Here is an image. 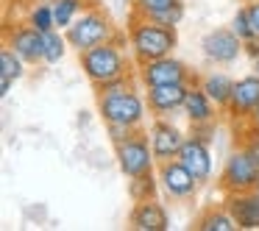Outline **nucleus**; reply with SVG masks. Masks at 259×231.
I'll list each match as a JSON object with an SVG mask.
<instances>
[{"mask_svg":"<svg viewBox=\"0 0 259 231\" xmlns=\"http://www.w3.org/2000/svg\"><path fill=\"white\" fill-rule=\"evenodd\" d=\"M125 39H128L131 56H134L137 64L170 56L176 51V45H179V34H176L173 25L153 23V20L140 17L134 12H131V23H128V31H125Z\"/></svg>","mask_w":259,"mask_h":231,"instance_id":"f257e3e1","label":"nucleus"},{"mask_svg":"<svg viewBox=\"0 0 259 231\" xmlns=\"http://www.w3.org/2000/svg\"><path fill=\"white\" fill-rule=\"evenodd\" d=\"M78 64H81V70H84L87 81L92 86L106 84V81H114V78H123V75H131L128 56L117 45V39L103 42V45H95L90 51L78 53Z\"/></svg>","mask_w":259,"mask_h":231,"instance_id":"f03ea898","label":"nucleus"},{"mask_svg":"<svg viewBox=\"0 0 259 231\" xmlns=\"http://www.w3.org/2000/svg\"><path fill=\"white\" fill-rule=\"evenodd\" d=\"M98 114L106 125L114 123L140 131L151 112H148L145 92H140L137 86H128V89L114 92V95H98Z\"/></svg>","mask_w":259,"mask_h":231,"instance_id":"7ed1b4c3","label":"nucleus"},{"mask_svg":"<svg viewBox=\"0 0 259 231\" xmlns=\"http://www.w3.org/2000/svg\"><path fill=\"white\" fill-rule=\"evenodd\" d=\"M64 36H67V42H70V51L84 53V51H90V48H95V45L117 39V31H114L112 20H109L101 9L90 6L75 17V23L64 31Z\"/></svg>","mask_w":259,"mask_h":231,"instance_id":"20e7f679","label":"nucleus"},{"mask_svg":"<svg viewBox=\"0 0 259 231\" xmlns=\"http://www.w3.org/2000/svg\"><path fill=\"white\" fill-rule=\"evenodd\" d=\"M218 184L226 195L259 190V162L251 156V151L245 145H240L237 151H231L226 156L223 170L218 175Z\"/></svg>","mask_w":259,"mask_h":231,"instance_id":"39448f33","label":"nucleus"},{"mask_svg":"<svg viewBox=\"0 0 259 231\" xmlns=\"http://www.w3.org/2000/svg\"><path fill=\"white\" fill-rule=\"evenodd\" d=\"M117 153V167L125 178H137V175H145L156 170V156H153L151 140H148V131H134L131 136H125L123 142L114 145Z\"/></svg>","mask_w":259,"mask_h":231,"instance_id":"423d86ee","label":"nucleus"},{"mask_svg":"<svg viewBox=\"0 0 259 231\" xmlns=\"http://www.w3.org/2000/svg\"><path fill=\"white\" fill-rule=\"evenodd\" d=\"M137 81H140L142 89L145 86H156V84H195L192 70L181 59H176L173 53L137 64Z\"/></svg>","mask_w":259,"mask_h":231,"instance_id":"0eeeda50","label":"nucleus"},{"mask_svg":"<svg viewBox=\"0 0 259 231\" xmlns=\"http://www.w3.org/2000/svg\"><path fill=\"white\" fill-rule=\"evenodd\" d=\"M156 175H159V187L164 190V195L173 201H190L198 195L201 181L187 170V164L181 159H167V162L156 164Z\"/></svg>","mask_w":259,"mask_h":231,"instance_id":"6e6552de","label":"nucleus"},{"mask_svg":"<svg viewBox=\"0 0 259 231\" xmlns=\"http://www.w3.org/2000/svg\"><path fill=\"white\" fill-rule=\"evenodd\" d=\"M201 53L209 64H234L245 53V42L234 34L231 28H214L201 39Z\"/></svg>","mask_w":259,"mask_h":231,"instance_id":"1a4fd4ad","label":"nucleus"},{"mask_svg":"<svg viewBox=\"0 0 259 231\" xmlns=\"http://www.w3.org/2000/svg\"><path fill=\"white\" fill-rule=\"evenodd\" d=\"M148 140H151L153 156L156 162H167V159H179L181 148H184L187 134L173 123L170 117H153V123L148 125Z\"/></svg>","mask_w":259,"mask_h":231,"instance_id":"9d476101","label":"nucleus"},{"mask_svg":"<svg viewBox=\"0 0 259 231\" xmlns=\"http://www.w3.org/2000/svg\"><path fill=\"white\" fill-rule=\"evenodd\" d=\"M190 86L192 84L145 86V101H148V112H151V117H173V114H181Z\"/></svg>","mask_w":259,"mask_h":231,"instance_id":"9b49d317","label":"nucleus"},{"mask_svg":"<svg viewBox=\"0 0 259 231\" xmlns=\"http://www.w3.org/2000/svg\"><path fill=\"white\" fill-rule=\"evenodd\" d=\"M6 45L17 56H23L25 64H45V34L36 31L34 25L20 23L6 31Z\"/></svg>","mask_w":259,"mask_h":231,"instance_id":"f8f14e48","label":"nucleus"},{"mask_svg":"<svg viewBox=\"0 0 259 231\" xmlns=\"http://www.w3.org/2000/svg\"><path fill=\"white\" fill-rule=\"evenodd\" d=\"M179 159L187 164L192 175H195L201 184L212 181V173H214V162H212V148H209V140L195 131H190V136L184 140V148H181Z\"/></svg>","mask_w":259,"mask_h":231,"instance_id":"ddd939ff","label":"nucleus"},{"mask_svg":"<svg viewBox=\"0 0 259 231\" xmlns=\"http://www.w3.org/2000/svg\"><path fill=\"white\" fill-rule=\"evenodd\" d=\"M256 109H259V75L251 73L234 81V92H231V101L226 106V114L234 123H242V120H251V114Z\"/></svg>","mask_w":259,"mask_h":231,"instance_id":"4468645a","label":"nucleus"},{"mask_svg":"<svg viewBox=\"0 0 259 231\" xmlns=\"http://www.w3.org/2000/svg\"><path fill=\"white\" fill-rule=\"evenodd\" d=\"M131 228L137 231H167L170 217L167 209L156 201V198H145V201H134V209L128 214Z\"/></svg>","mask_w":259,"mask_h":231,"instance_id":"2eb2a0df","label":"nucleus"},{"mask_svg":"<svg viewBox=\"0 0 259 231\" xmlns=\"http://www.w3.org/2000/svg\"><path fill=\"white\" fill-rule=\"evenodd\" d=\"M181 114H184V120L190 125H214L220 109L214 106V101L201 89V84H192L190 92H187V101H184Z\"/></svg>","mask_w":259,"mask_h":231,"instance_id":"dca6fc26","label":"nucleus"},{"mask_svg":"<svg viewBox=\"0 0 259 231\" xmlns=\"http://www.w3.org/2000/svg\"><path fill=\"white\" fill-rule=\"evenodd\" d=\"M226 209L231 212V217L237 220L240 228H245V231L259 228V190L226 195Z\"/></svg>","mask_w":259,"mask_h":231,"instance_id":"f3484780","label":"nucleus"},{"mask_svg":"<svg viewBox=\"0 0 259 231\" xmlns=\"http://www.w3.org/2000/svg\"><path fill=\"white\" fill-rule=\"evenodd\" d=\"M198 84H201V89L214 101V106H218L220 112H226V106H229V101H231V92H234V78H229V75L220 73V70H212V73H206Z\"/></svg>","mask_w":259,"mask_h":231,"instance_id":"a211bd4d","label":"nucleus"},{"mask_svg":"<svg viewBox=\"0 0 259 231\" xmlns=\"http://www.w3.org/2000/svg\"><path fill=\"white\" fill-rule=\"evenodd\" d=\"M192 228H198V231H237L240 225H237L234 217H231L229 209L223 206V209H206V212L195 220Z\"/></svg>","mask_w":259,"mask_h":231,"instance_id":"6ab92c4d","label":"nucleus"},{"mask_svg":"<svg viewBox=\"0 0 259 231\" xmlns=\"http://www.w3.org/2000/svg\"><path fill=\"white\" fill-rule=\"evenodd\" d=\"M51 3H53V14H56V28L59 31H67L70 25L75 23V17L87 9L84 0H51Z\"/></svg>","mask_w":259,"mask_h":231,"instance_id":"aec40b11","label":"nucleus"},{"mask_svg":"<svg viewBox=\"0 0 259 231\" xmlns=\"http://www.w3.org/2000/svg\"><path fill=\"white\" fill-rule=\"evenodd\" d=\"M28 25H34L36 31H42V34H48V31L56 28V14H53V3H48V0H39V3H34V6L28 9V20H25Z\"/></svg>","mask_w":259,"mask_h":231,"instance_id":"412c9836","label":"nucleus"},{"mask_svg":"<svg viewBox=\"0 0 259 231\" xmlns=\"http://www.w3.org/2000/svg\"><path fill=\"white\" fill-rule=\"evenodd\" d=\"M70 51V42L64 36V31L53 28L45 34V64H59Z\"/></svg>","mask_w":259,"mask_h":231,"instance_id":"4be33fe9","label":"nucleus"},{"mask_svg":"<svg viewBox=\"0 0 259 231\" xmlns=\"http://www.w3.org/2000/svg\"><path fill=\"white\" fill-rule=\"evenodd\" d=\"M156 187H159V175L156 170L145 175H137V178H128V192L131 201H145V198H156Z\"/></svg>","mask_w":259,"mask_h":231,"instance_id":"5701e85b","label":"nucleus"},{"mask_svg":"<svg viewBox=\"0 0 259 231\" xmlns=\"http://www.w3.org/2000/svg\"><path fill=\"white\" fill-rule=\"evenodd\" d=\"M0 75H9V78H14V81H20L25 75L23 56H17V53H14L9 45L0 51Z\"/></svg>","mask_w":259,"mask_h":231,"instance_id":"b1692460","label":"nucleus"},{"mask_svg":"<svg viewBox=\"0 0 259 231\" xmlns=\"http://www.w3.org/2000/svg\"><path fill=\"white\" fill-rule=\"evenodd\" d=\"M229 28L234 31L237 36H240L242 42H251V39H259L256 36V31H253V25H251V17H248V6H240L234 12V17H231V23H229Z\"/></svg>","mask_w":259,"mask_h":231,"instance_id":"393cba45","label":"nucleus"},{"mask_svg":"<svg viewBox=\"0 0 259 231\" xmlns=\"http://www.w3.org/2000/svg\"><path fill=\"white\" fill-rule=\"evenodd\" d=\"M173 3H179V0H131V12L140 17H153L156 12L173 6Z\"/></svg>","mask_w":259,"mask_h":231,"instance_id":"a878e982","label":"nucleus"},{"mask_svg":"<svg viewBox=\"0 0 259 231\" xmlns=\"http://www.w3.org/2000/svg\"><path fill=\"white\" fill-rule=\"evenodd\" d=\"M128 86H134V78H131V75H123V78L98 84L95 86V95H114V92H123V89H128Z\"/></svg>","mask_w":259,"mask_h":231,"instance_id":"bb28decb","label":"nucleus"},{"mask_svg":"<svg viewBox=\"0 0 259 231\" xmlns=\"http://www.w3.org/2000/svg\"><path fill=\"white\" fill-rule=\"evenodd\" d=\"M106 131H109V136H112V142L117 145V142H123L125 136H131L134 134V128H128V125H106Z\"/></svg>","mask_w":259,"mask_h":231,"instance_id":"cd10ccee","label":"nucleus"},{"mask_svg":"<svg viewBox=\"0 0 259 231\" xmlns=\"http://www.w3.org/2000/svg\"><path fill=\"white\" fill-rule=\"evenodd\" d=\"M242 145H245L248 151H251V156H253V159H256V162H259V128H253V134L248 136V140L242 142Z\"/></svg>","mask_w":259,"mask_h":231,"instance_id":"c85d7f7f","label":"nucleus"},{"mask_svg":"<svg viewBox=\"0 0 259 231\" xmlns=\"http://www.w3.org/2000/svg\"><path fill=\"white\" fill-rule=\"evenodd\" d=\"M245 6H248L251 25H253V31H256V36H259V0H251V3H245Z\"/></svg>","mask_w":259,"mask_h":231,"instance_id":"c756f323","label":"nucleus"},{"mask_svg":"<svg viewBox=\"0 0 259 231\" xmlns=\"http://www.w3.org/2000/svg\"><path fill=\"white\" fill-rule=\"evenodd\" d=\"M14 86V78H9V75H0V98H6L9 92H12Z\"/></svg>","mask_w":259,"mask_h":231,"instance_id":"7c9ffc66","label":"nucleus"},{"mask_svg":"<svg viewBox=\"0 0 259 231\" xmlns=\"http://www.w3.org/2000/svg\"><path fill=\"white\" fill-rule=\"evenodd\" d=\"M245 56L251 59V62L259 56V39H251V42H245Z\"/></svg>","mask_w":259,"mask_h":231,"instance_id":"2f4dec72","label":"nucleus"},{"mask_svg":"<svg viewBox=\"0 0 259 231\" xmlns=\"http://www.w3.org/2000/svg\"><path fill=\"white\" fill-rule=\"evenodd\" d=\"M251 125H253V128H259V109L251 114Z\"/></svg>","mask_w":259,"mask_h":231,"instance_id":"473e14b6","label":"nucleus"},{"mask_svg":"<svg viewBox=\"0 0 259 231\" xmlns=\"http://www.w3.org/2000/svg\"><path fill=\"white\" fill-rule=\"evenodd\" d=\"M253 73H256V75H259V56H256V59H253Z\"/></svg>","mask_w":259,"mask_h":231,"instance_id":"72a5a7b5","label":"nucleus"},{"mask_svg":"<svg viewBox=\"0 0 259 231\" xmlns=\"http://www.w3.org/2000/svg\"><path fill=\"white\" fill-rule=\"evenodd\" d=\"M245 3H251V0H245Z\"/></svg>","mask_w":259,"mask_h":231,"instance_id":"f704fd0d","label":"nucleus"},{"mask_svg":"<svg viewBox=\"0 0 259 231\" xmlns=\"http://www.w3.org/2000/svg\"><path fill=\"white\" fill-rule=\"evenodd\" d=\"M123 3H125V0H123Z\"/></svg>","mask_w":259,"mask_h":231,"instance_id":"c9c22d12","label":"nucleus"}]
</instances>
